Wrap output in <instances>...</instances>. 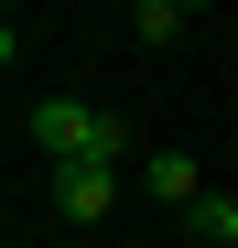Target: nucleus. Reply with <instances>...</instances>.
Listing matches in <instances>:
<instances>
[{"label":"nucleus","instance_id":"obj_4","mask_svg":"<svg viewBox=\"0 0 238 248\" xmlns=\"http://www.w3.org/2000/svg\"><path fill=\"white\" fill-rule=\"evenodd\" d=\"M141 184L163 194V205H195V194H206V184H195V162H184V151H152V162H141Z\"/></svg>","mask_w":238,"mask_h":248},{"label":"nucleus","instance_id":"obj_2","mask_svg":"<svg viewBox=\"0 0 238 248\" xmlns=\"http://www.w3.org/2000/svg\"><path fill=\"white\" fill-rule=\"evenodd\" d=\"M54 205H65L76 227H98L108 205H119V162H65V173H54Z\"/></svg>","mask_w":238,"mask_h":248},{"label":"nucleus","instance_id":"obj_3","mask_svg":"<svg viewBox=\"0 0 238 248\" xmlns=\"http://www.w3.org/2000/svg\"><path fill=\"white\" fill-rule=\"evenodd\" d=\"M184 227H195V248H238V194H195Z\"/></svg>","mask_w":238,"mask_h":248},{"label":"nucleus","instance_id":"obj_6","mask_svg":"<svg viewBox=\"0 0 238 248\" xmlns=\"http://www.w3.org/2000/svg\"><path fill=\"white\" fill-rule=\"evenodd\" d=\"M173 11H217V0H173Z\"/></svg>","mask_w":238,"mask_h":248},{"label":"nucleus","instance_id":"obj_1","mask_svg":"<svg viewBox=\"0 0 238 248\" xmlns=\"http://www.w3.org/2000/svg\"><path fill=\"white\" fill-rule=\"evenodd\" d=\"M22 130H33V151H44L54 173H65V162H119V140H130V130H119L108 108H87V97H44Z\"/></svg>","mask_w":238,"mask_h":248},{"label":"nucleus","instance_id":"obj_5","mask_svg":"<svg viewBox=\"0 0 238 248\" xmlns=\"http://www.w3.org/2000/svg\"><path fill=\"white\" fill-rule=\"evenodd\" d=\"M130 32H141V44H173V32H184V11H173V0H141V11H130Z\"/></svg>","mask_w":238,"mask_h":248}]
</instances>
